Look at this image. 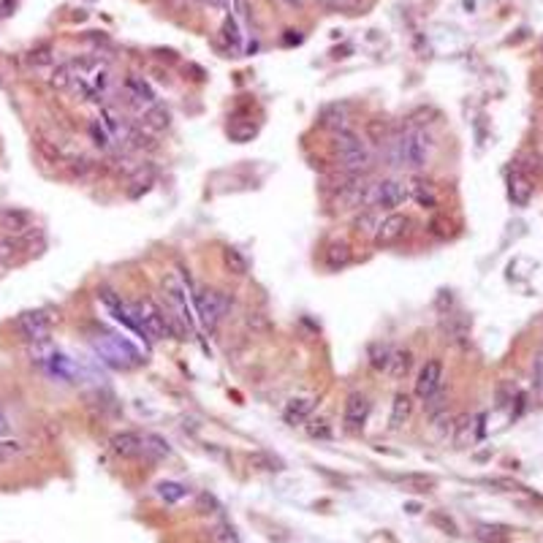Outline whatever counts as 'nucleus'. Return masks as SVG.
Listing matches in <instances>:
<instances>
[{"label": "nucleus", "instance_id": "obj_23", "mask_svg": "<svg viewBox=\"0 0 543 543\" xmlns=\"http://www.w3.org/2000/svg\"><path fill=\"white\" fill-rule=\"evenodd\" d=\"M332 147H335L337 158H340V155H348V152H354V149H361L364 142H361V136L356 133L354 128H342V130H337L335 133Z\"/></svg>", "mask_w": 543, "mask_h": 543}, {"label": "nucleus", "instance_id": "obj_34", "mask_svg": "<svg viewBox=\"0 0 543 543\" xmlns=\"http://www.w3.org/2000/svg\"><path fill=\"white\" fill-rule=\"evenodd\" d=\"M90 136H93V145L101 147L104 152L114 149V139H112V133L106 130V126L101 120H93V123H90Z\"/></svg>", "mask_w": 543, "mask_h": 543}, {"label": "nucleus", "instance_id": "obj_5", "mask_svg": "<svg viewBox=\"0 0 543 543\" xmlns=\"http://www.w3.org/2000/svg\"><path fill=\"white\" fill-rule=\"evenodd\" d=\"M14 329H17L22 340H27L30 345H33V342H46L49 335H52V318H49L46 310H27V313L17 315Z\"/></svg>", "mask_w": 543, "mask_h": 543}, {"label": "nucleus", "instance_id": "obj_43", "mask_svg": "<svg viewBox=\"0 0 543 543\" xmlns=\"http://www.w3.org/2000/svg\"><path fill=\"white\" fill-rule=\"evenodd\" d=\"M532 377H535V386H538V391L543 394V354H538L535 364H532Z\"/></svg>", "mask_w": 543, "mask_h": 543}, {"label": "nucleus", "instance_id": "obj_31", "mask_svg": "<svg viewBox=\"0 0 543 543\" xmlns=\"http://www.w3.org/2000/svg\"><path fill=\"white\" fill-rule=\"evenodd\" d=\"M155 492H158V497H161L163 502H168V505L180 502L182 497H185V495H188V489H185L182 483H177V481H161Z\"/></svg>", "mask_w": 543, "mask_h": 543}, {"label": "nucleus", "instance_id": "obj_44", "mask_svg": "<svg viewBox=\"0 0 543 543\" xmlns=\"http://www.w3.org/2000/svg\"><path fill=\"white\" fill-rule=\"evenodd\" d=\"M405 511L408 514H421V505L418 502H405Z\"/></svg>", "mask_w": 543, "mask_h": 543}, {"label": "nucleus", "instance_id": "obj_14", "mask_svg": "<svg viewBox=\"0 0 543 543\" xmlns=\"http://www.w3.org/2000/svg\"><path fill=\"white\" fill-rule=\"evenodd\" d=\"M383 220V212L375 207L358 209V215L354 217V234L356 236H364V239H375L377 226Z\"/></svg>", "mask_w": 543, "mask_h": 543}, {"label": "nucleus", "instance_id": "obj_39", "mask_svg": "<svg viewBox=\"0 0 543 543\" xmlns=\"http://www.w3.org/2000/svg\"><path fill=\"white\" fill-rule=\"evenodd\" d=\"M307 432H310V438H332V427H329V421L326 418H315L307 424Z\"/></svg>", "mask_w": 543, "mask_h": 543}, {"label": "nucleus", "instance_id": "obj_26", "mask_svg": "<svg viewBox=\"0 0 543 543\" xmlns=\"http://www.w3.org/2000/svg\"><path fill=\"white\" fill-rule=\"evenodd\" d=\"M391 130H394V128L389 126V120H380V117H375V120H367V126H364L367 139H370L375 147L383 145V142L391 136Z\"/></svg>", "mask_w": 543, "mask_h": 543}, {"label": "nucleus", "instance_id": "obj_20", "mask_svg": "<svg viewBox=\"0 0 543 543\" xmlns=\"http://www.w3.org/2000/svg\"><path fill=\"white\" fill-rule=\"evenodd\" d=\"M410 367H413V351H408V348H394V351H391V361H389V367H386V375L391 377V380H402V377L410 373Z\"/></svg>", "mask_w": 543, "mask_h": 543}, {"label": "nucleus", "instance_id": "obj_45", "mask_svg": "<svg viewBox=\"0 0 543 543\" xmlns=\"http://www.w3.org/2000/svg\"><path fill=\"white\" fill-rule=\"evenodd\" d=\"M204 3H207V6H212V8H220L226 0H204Z\"/></svg>", "mask_w": 543, "mask_h": 543}, {"label": "nucleus", "instance_id": "obj_16", "mask_svg": "<svg viewBox=\"0 0 543 543\" xmlns=\"http://www.w3.org/2000/svg\"><path fill=\"white\" fill-rule=\"evenodd\" d=\"M443 329H445V335H448L451 342L464 345L467 337H470V318L464 313H445V318H443Z\"/></svg>", "mask_w": 543, "mask_h": 543}, {"label": "nucleus", "instance_id": "obj_38", "mask_svg": "<svg viewBox=\"0 0 543 543\" xmlns=\"http://www.w3.org/2000/svg\"><path fill=\"white\" fill-rule=\"evenodd\" d=\"M429 234H435L438 239H448V236H451V223H448L445 217L435 215V217L429 220Z\"/></svg>", "mask_w": 543, "mask_h": 543}, {"label": "nucleus", "instance_id": "obj_15", "mask_svg": "<svg viewBox=\"0 0 543 543\" xmlns=\"http://www.w3.org/2000/svg\"><path fill=\"white\" fill-rule=\"evenodd\" d=\"M508 196L516 207H527L530 199H532V180L524 171H514L508 177Z\"/></svg>", "mask_w": 543, "mask_h": 543}, {"label": "nucleus", "instance_id": "obj_27", "mask_svg": "<svg viewBox=\"0 0 543 543\" xmlns=\"http://www.w3.org/2000/svg\"><path fill=\"white\" fill-rule=\"evenodd\" d=\"M223 264H226V269H229L231 274H236V277L248 274V269H250L248 258L242 255V250H236V248H223Z\"/></svg>", "mask_w": 543, "mask_h": 543}, {"label": "nucleus", "instance_id": "obj_1", "mask_svg": "<svg viewBox=\"0 0 543 543\" xmlns=\"http://www.w3.org/2000/svg\"><path fill=\"white\" fill-rule=\"evenodd\" d=\"M408 199H410L408 182L399 180V177H386V180H377V182L370 180L367 188H364V209L375 207L380 212H397Z\"/></svg>", "mask_w": 543, "mask_h": 543}, {"label": "nucleus", "instance_id": "obj_42", "mask_svg": "<svg viewBox=\"0 0 543 543\" xmlns=\"http://www.w3.org/2000/svg\"><path fill=\"white\" fill-rule=\"evenodd\" d=\"M253 464H258L261 470H283V462L280 460H272V457H267V454H255V457H250Z\"/></svg>", "mask_w": 543, "mask_h": 543}, {"label": "nucleus", "instance_id": "obj_2", "mask_svg": "<svg viewBox=\"0 0 543 543\" xmlns=\"http://www.w3.org/2000/svg\"><path fill=\"white\" fill-rule=\"evenodd\" d=\"M429 163V136L424 128H402L399 133V166L421 171Z\"/></svg>", "mask_w": 543, "mask_h": 543}, {"label": "nucleus", "instance_id": "obj_46", "mask_svg": "<svg viewBox=\"0 0 543 543\" xmlns=\"http://www.w3.org/2000/svg\"><path fill=\"white\" fill-rule=\"evenodd\" d=\"M541 52H543V49H541Z\"/></svg>", "mask_w": 543, "mask_h": 543}, {"label": "nucleus", "instance_id": "obj_32", "mask_svg": "<svg viewBox=\"0 0 543 543\" xmlns=\"http://www.w3.org/2000/svg\"><path fill=\"white\" fill-rule=\"evenodd\" d=\"M329 11H342V14H361L367 8V0H318Z\"/></svg>", "mask_w": 543, "mask_h": 543}, {"label": "nucleus", "instance_id": "obj_6", "mask_svg": "<svg viewBox=\"0 0 543 543\" xmlns=\"http://www.w3.org/2000/svg\"><path fill=\"white\" fill-rule=\"evenodd\" d=\"M408 231H410V217L402 215V212H389V215H383L373 242L377 248H391V245H399L408 236Z\"/></svg>", "mask_w": 543, "mask_h": 543}, {"label": "nucleus", "instance_id": "obj_18", "mask_svg": "<svg viewBox=\"0 0 543 543\" xmlns=\"http://www.w3.org/2000/svg\"><path fill=\"white\" fill-rule=\"evenodd\" d=\"M318 126L329 128L332 133L342 130V128H348V109H345L342 104L323 106V109H321V114H318Z\"/></svg>", "mask_w": 543, "mask_h": 543}, {"label": "nucleus", "instance_id": "obj_3", "mask_svg": "<svg viewBox=\"0 0 543 543\" xmlns=\"http://www.w3.org/2000/svg\"><path fill=\"white\" fill-rule=\"evenodd\" d=\"M229 307H231L229 293L217 291V288H209V286L196 291V313H199L201 323H204L207 329H215V326L226 318Z\"/></svg>", "mask_w": 543, "mask_h": 543}, {"label": "nucleus", "instance_id": "obj_10", "mask_svg": "<svg viewBox=\"0 0 543 543\" xmlns=\"http://www.w3.org/2000/svg\"><path fill=\"white\" fill-rule=\"evenodd\" d=\"M123 93H126L128 104L136 106L142 114H145L149 106L158 104V98H155V90L147 84L145 76H139V74H128L126 82H123Z\"/></svg>", "mask_w": 543, "mask_h": 543}, {"label": "nucleus", "instance_id": "obj_25", "mask_svg": "<svg viewBox=\"0 0 543 543\" xmlns=\"http://www.w3.org/2000/svg\"><path fill=\"white\" fill-rule=\"evenodd\" d=\"M168 120H171V117H168V112L161 104L149 106L145 114H142V126L149 128V130H166Z\"/></svg>", "mask_w": 543, "mask_h": 543}, {"label": "nucleus", "instance_id": "obj_21", "mask_svg": "<svg viewBox=\"0 0 543 543\" xmlns=\"http://www.w3.org/2000/svg\"><path fill=\"white\" fill-rule=\"evenodd\" d=\"M413 416V397L410 394H397L391 402V418H389V427L391 429H402Z\"/></svg>", "mask_w": 543, "mask_h": 543}, {"label": "nucleus", "instance_id": "obj_4", "mask_svg": "<svg viewBox=\"0 0 543 543\" xmlns=\"http://www.w3.org/2000/svg\"><path fill=\"white\" fill-rule=\"evenodd\" d=\"M130 310L136 315V321H139V326L145 329V335L149 340H166L168 337V329H166V315H163V307L155 302V299H136L133 304H130Z\"/></svg>", "mask_w": 543, "mask_h": 543}, {"label": "nucleus", "instance_id": "obj_29", "mask_svg": "<svg viewBox=\"0 0 543 543\" xmlns=\"http://www.w3.org/2000/svg\"><path fill=\"white\" fill-rule=\"evenodd\" d=\"M397 483H402V486H405V489H410V492H432L438 481L432 478V476H421V473H408V476H399Z\"/></svg>", "mask_w": 543, "mask_h": 543}, {"label": "nucleus", "instance_id": "obj_17", "mask_svg": "<svg viewBox=\"0 0 543 543\" xmlns=\"http://www.w3.org/2000/svg\"><path fill=\"white\" fill-rule=\"evenodd\" d=\"M351 261H354V250H351L348 242L337 239V242H329V245H326V250H323V264H326L329 269H342V267H348Z\"/></svg>", "mask_w": 543, "mask_h": 543}, {"label": "nucleus", "instance_id": "obj_40", "mask_svg": "<svg viewBox=\"0 0 543 543\" xmlns=\"http://www.w3.org/2000/svg\"><path fill=\"white\" fill-rule=\"evenodd\" d=\"M196 511L199 514H215V511H220V505H217V500L209 492H204V495L196 497Z\"/></svg>", "mask_w": 543, "mask_h": 543}, {"label": "nucleus", "instance_id": "obj_22", "mask_svg": "<svg viewBox=\"0 0 543 543\" xmlns=\"http://www.w3.org/2000/svg\"><path fill=\"white\" fill-rule=\"evenodd\" d=\"M511 527L505 524H489V522H478L476 524V538L481 543H511Z\"/></svg>", "mask_w": 543, "mask_h": 543}, {"label": "nucleus", "instance_id": "obj_37", "mask_svg": "<svg viewBox=\"0 0 543 543\" xmlns=\"http://www.w3.org/2000/svg\"><path fill=\"white\" fill-rule=\"evenodd\" d=\"M223 39L229 41V46L234 49V52H239V46H242V36H239V30H236V22H234V20L223 22Z\"/></svg>", "mask_w": 543, "mask_h": 543}, {"label": "nucleus", "instance_id": "obj_33", "mask_svg": "<svg viewBox=\"0 0 543 543\" xmlns=\"http://www.w3.org/2000/svg\"><path fill=\"white\" fill-rule=\"evenodd\" d=\"M429 524H432V527H438L440 532L451 535V538H457V535H460V524L454 522L445 511H432V514H429Z\"/></svg>", "mask_w": 543, "mask_h": 543}, {"label": "nucleus", "instance_id": "obj_41", "mask_svg": "<svg viewBox=\"0 0 543 543\" xmlns=\"http://www.w3.org/2000/svg\"><path fill=\"white\" fill-rule=\"evenodd\" d=\"M27 60L33 65H49L52 63V46H39V49H33V52L27 55Z\"/></svg>", "mask_w": 543, "mask_h": 543}, {"label": "nucleus", "instance_id": "obj_30", "mask_svg": "<svg viewBox=\"0 0 543 543\" xmlns=\"http://www.w3.org/2000/svg\"><path fill=\"white\" fill-rule=\"evenodd\" d=\"M0 220H3V229L14 231V234H20V231H25L30 226V215L22 212V209H6L0 215Z\"/></svg>", "mask_w": 543, "mask_h": 543}, {"label": "nucleus", "instance_id": "obj_36", "mask_svg": "<svg viewBox=\"0 0 543 543\" xmlns=\"http://www.w3.org/2000/svg\"><path fill=\"white\" fill-rule=\"evenodd\" d=\"M212 541L215 543H239V532L231 522H217L212 527Z\"/></svg>", "mask_w": 543, "mask_h": 543}, {"label": "nucleus", "instance_id": "obj_11", "mask_svg": "<svg viewBox=\"0 0 543 543\" xmlns=\"http://www.w3.org/2000/svg\"><path fill=\"white\" fill-rule=\"evenodd\" d=\"M112 451L126 457V460H136L145 451V438L139 432H130V429L117 432V435H112Z\"/></svg>", "mask_w": 543, "mask_h": 543}, {"label": "nucleus", "instance_id": "obj_12", "mask_svg": "<svg viewBox=\"0 0 543 543\" xmlns=\"http://www.w3.org/2000/svg\"><path fill=\"white\" fill-rule=\"evenodd\" d=\"M408 193H410V199H413L421 209H438V204H440L438 190H435V185H432L429 180L413 177V180L408 182Z\"/></svg>", "mask_w": 543, "mask_h": 543}, {"label": "nucleus", "instance_id": "obj_35", "mask_svg": "<svg viewBox=\"0 0 543 543\" xmlns=\"http://www.w3.org/2000/svg\"><path fill=\"white\" fill-rule=\"evenodd\" d=\"M49 84L55 87V90H63L68 93L71 90V84H74V71H71V65H58L55 71H52V76H49Z\"/></svg>", "mask_w": 543, "mask_h": 543}, {"label": "nucleus", "instance_id": "obj_7", "mask_svg": "<svg viewBox=\"0 0 543 543\" xmlns=\"http://www.w3.org/2000/svg\"><path fill=\"white\" fill-rule=\"evenodd\" d=\"M443 380H445V370H443V361L440 358H429L416 377V397L421 402H427L429 397H435L440 389H443Z\"/></svg>", "mask_w": 543, "mask_h": 543}, {"label": "nucleus", "instance_id": "obj_8", "mask_svg": "<svg viewBox=\"0 0 543 543\" xmlns=\"http://www.w3.org/2000/svg\"><path fill=\"white\" fill-rule=\"evenodd\" d=\"M163 291H166V304L182 318V323L193 332V313H190L188 288H185L174 274H166V277H163Z\"/></svg>", "mask_w": 543, "mask_h": 543}, {"label": "nucleus", "instance_id": "obj_28", "mask_svg": "<svg viewBox=\"0 0 543 543\" xmlns=\"http://www.w3.org/2000/svg\"><path fill=\"white\" fill-rule=\"evenodd\" d=\"M171 454V448H168V443L163 438H158V435H145V451H142V457L145 460H163Z\"/></svg>", "mask_w": 543, "mask_h": 543}, {"label": "nucleus", "instance_id": "obj_13", "mask_svg": "<svg viewBox=\"0 0 543 543\" xmlns=\"http://www.w3.org/2000/svg\"><path fill=\"white\" fill-rule=\"evenodd\" d=\"M481 421H483V416H470V413H462V416L454 418V427H451L454 443L457 445H467L473 438H478Z\"/></svg>", "mask_w": 543, "mask_h": 543}, {"label": "nucleus", "instance_id": "obj_9", "mask_svg": "<svg viewBox=\"0 0 543 543\" xmlns=\"http://www.w3.org/2000/svg\"><path fill=\"white\" fill-rule=\"evenodd\" d=\"M367 418H370V399L364 397L361 391H354L351 397L345 399V408H342V427H345V432L358 435L364 429Z\"/></svg>", "mask_w": 543, "mask_h": 543}, {"label": "nucleus", "instance_id": "obj_19", "mask_svg": "<svg viewBox=\"0 0 543 543\" xmlns=\"http://www.w3.org/2000/svg\"><path fill=\"white\" fill-rule=\"evenodd\" d=\"M313 405H315V399H304V397L291 399V402L286 405V410H283L286 424H291V427H302V424L310 418V413H313Z\"/></svg>", "mask_w": 543, "mask_h": 543}, {"label": "nucleus", "instance_id": "obj_24", "mask_svg": "<svg viewBox=\"0 0 543 543\" xmlns=\"http://www.w3.org/2000/svg\"><path fill=\"white\" fill-rule=\"evenodd\" d=\"M391 351H394V345H389V342H373V345L367 348L370 367H373L375 373H386V367H389V361H391Z\"/></svg>", "mask_w": 543, "mask_h": 543}]
</instances>
